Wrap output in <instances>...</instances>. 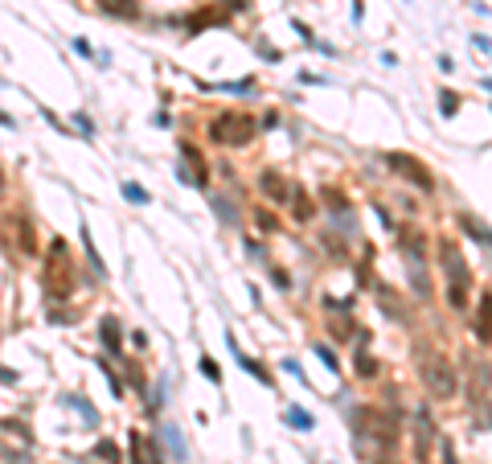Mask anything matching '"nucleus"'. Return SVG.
<instances>
[{
  "label": "nucleus",
  "mask_w": 492,
  "mask_h": 464,
  "mask_svg": "<svg viewBox=\"0 0 492 464\" xmlns=\"http://www.w3.org/2000/svg\"><path fill=\"white\" fill-rule=\"evenodd\" d=\"M0 201H4V169H0Z\"/></svg>",
  "instance_id": "nucleus-24"
},
{
  "label": "nucleus",
  "mask_w": 492,
  "mask_h": 464,
  "mask_svg": "<svg viewBox=\"0 0 492 464\" xmlns=\"http://www.w3.org/2000/svg\"><path fill=\"white\" fill-rule=\"evenodd\" d=\"M316 353L324 358V366H328V370H341V366H336V358H332V349H328V345H316Z\"/></svg>",
  "instance_id": "nucleus-20"
},
{
  "label": "nucleus",
  "mask_w": 492,
  "mask_h": 464,
  "mask_svg": "<svg viewBox=\"0 0 492 464\" xmlns=\"http://www.w3.org/2000/svg\"><path fill=\"white\" fill-rule=\"evenodd\" d=\"M103 8H107V13H119V17H127V21H132V17H140L136 0H103Z\"/></svg>",
  "instance_id": "nucleus-6"
},
{
  "label": "nucleus",
  "mask_w": 492,
  "mask_h": 464,
  "mask_svg": "<svg viewBox=\"0 0 492 464\" xmlns=\"http://www.w3.org/2000/svg\"><path fill=\"white\" fill-rule=\"evenodd\" d=\"M263 189L279 201V197L287 194V181H283V177H275V173H263Z\"/></svg>",
  "instance_id": "nucleus-10"
},
{
  "label": "nucleus",
  "mask_w": 492,
  "mask_h": 464,
  "mask_svg": "<svg viewBox=\"0 0 492 464\" xmlns=\"http://www.w3.org/2000/svg\"><path fill=\"white\" fill-rule=\"evenodd\" d=\"M410 275H415V288H419V296H431V284H427V275H422V263H419V259L410 263Z\"/></svg>",
  "instance_id": "nucleus-13"
},
{
  "label": "nucleus",
  "mask_w": 492,
  "mask_h": 464,
  "mask_svg": "<svg viewBox=\"0 0 492 464\" xmlns=\"http://www.w3.org/2000/svg\"><path fill=\"white\" fill-rule=\"evenodd\" d=\"M419 374L422 382H427V391L435 394V399H451L455 394V374H451V366H447V358H439V353H431V349H419Z\"/></svg>",
  "instance_id": "nucleus-1"
},
{
  "label": "nucleus",
  "mask_w": 492,
  "mask_h": 464,
  "mask_svg": "<svg viewBox=\"0 0 492 464\" xmlns=\"http://www.w3.org/2000/svg\"><path fill=\"white\" fill-rule=\"evenodd\" d=\"M439 107H443V115H455V107H460V99L451 95V91H443V95H439Z\"/></svg>",
  "instance_id": "nucleus-17"
},
{
  "label": "nucleus",
  "mask_w": 492,
  "mask_h": 464,
  "mask_svg": "<svg viewBox=\"0 0 492 464\" xmlns=\"http://www.w3.org/2000/svg\"><path fill=\"white\" fill-rule=\"evenodd\" d=\"M443 464H455V452H451V440H443Z\"/></svg>",
  "instance_id": "nucleus-23"
},
{
  "label": "nucleus",
  "mask_w": 492,
  "mask_h": 464,
  "mask_svg": "<svg viewBox=\"0 0 492 464\" xmlns=\"http://www.w3.org/2000/svg\"><path fill=\"white\" fill-rule=\"evenodd\" d=\"M480 341H488V296H480V329H476Z\"/></svg>",
  "instance_id": "nucleus-15"
},
{
  "label": "nucleus",
  "mask_w": 492,
  "mask_h": 464,
  "mask_svg": "<svg viewBox=\"0 0 492 464\" xmlns=\"http://www.w3.org/2000/svg\"><path fill=\"white\" fill-rule=\"evenodd\" d=\"M82 246H87V255H91V268L99 271V275H103V259H99V251H94V239H91V226H87V222H82Z\"/></svg>",
  "instance_id": "nucleus-9"
},
{
  "label": "nucleus",
  "mask_w": 492,
  "mask_h": 464,
  "mask_svg": "<svg viewBox=\"0 0 492 464\" xmlns=\"http://www.w3.org/2000/svg\"><path fill=\"white\" fill-rule=\"evenodd\" d=\"M74 123H78V132H87V136H91L94 127H91V120H87V115H74Z\"/></svg>",
  "instance_id": "nucleus-22"
},
{
  "label": "nucleus",
  "mask_w": 492,
  "mask_h": 464,
  "mask_svg": "<svg viewBox=\"0 0 492 464\" xmlns=\"http://www.w3.org/2000/svg\"><path fill=\"white\" fill-rule=\"evenodd\" d=\"M210 136L217 144H246L255 136V120L246 111H222L217 120L210 123Z\"/></svg>",
  "instance_id": "nucleus-2"
},
{
  "label": "nucleus",
  "mask_w": 492,
  "mask_h": 464,
  "mask_svg": "<svg viewBox=\"0 0 492 464\" xmlns=\"http://www.w3.org/2000/svg\"><path fill=\"white\" fill-rule=\"evenodd\" d=\"M201 374H206V378H213V382L222 378V370H217V362H213V358H201Z\"/></svg>",
  "instance_id": "nucleus-19"
},
{
  "label": "nucleus",
  "mask_w": 492,
  "mask_h": 464,
  "mask_svg": "<svg viewBox=\"0 0 492 464\" xmlns=\"http://www.w3.org/2000/svg\"><path fill=\"white\" fill-rule=\"evenodd\" d=\"M123 197L132 201V206H148L152 197H148V189L144 185H136V181H123Z\"/></svg>",
  "instance_id": "nucleus-7"
},
{
  "label": "nucleus",
  "mask_w": 492,
  "mask_h": 464,
  "mask_svg": "<svg viewBox=\"0 0 492 464\" xmlns=\"http://www.w3.org/2000/svg\"><path fill=\"white\" fill-rule=\"evenodd\" d=\"M283 419H287L291 427H300V432H312V415H308V411H300V407H287V411H283Z\"/></svg>",
  "instance_id": "nucleus-8"
},
{
  "label": "nucleus",
  "mask_w": 492,
  "mask_h": 464,
  "mask_svg": "<svg viewBox=\"0 0 492 464\" xmlns=\"http://www.w3.org/2000/svg\"><path fill=\"white\" fill-rule=\"evenodd\" d=\"M386 165H390V169L398 173V177L415 181L419 189H427V194L435 189V177H431V173L422 169V161H415V156H406V152H386Z\"/></svg>",
  "instance_id": "nucleus-4"
},
{
  "label": "nucleus",
  "mask_w": 492,
  "mask_h": 464,
  "mask_svg": "<svg viewBox=\"0 0 492 464\" xmlns=\"http://www.w3.org/2000/svg\"><path fill=\"white\" fill-rule=\"evenodd\" d=\"M0 123H4V127H8V123H13V120H8V115H4V111H0Z\"/></svg>",
  "instance_id": "nucleus-25"
},
{
  "label": "nucleus",
  "mask_w": 492,
  "mask_h": 464,
  "mask_svg": "<svg viewBox=\"0 0 492 464\" xmlns=\"http://www.w3.org/2000/svg\"><path fill=\"white\" fill-rule=\"evenodd\" d=\"M439 255H443V271L451 280V304L460 308V304H468V263H464V255H460L455 243H443Z\"/></svg>",
  "instance_id": "nucleus-3"
},
{
  "label": "nucleus",
  "mask_w": 492,
  "mask_h": 464,
  "mask_svg": "<svg viewBox=\"0 0 492 464\" xmlns=\"http://www.w3.org/2000/svg\"><path fill=\"white\" fill-rule=\"evenodd\" d=\"M94 456H103V460H111V464H119V448L111 440H103V444H94Z\"/></svg>",
  "instance_id": "nucleus-14"
},
{
  "label": "nucleus",
  "mask_w": 492,
  "mask_h": 464,
  "mask_svg": "<svg viewBox=\"0 0 492 464\" xmlns=\"http://www.w3.org/2000/svg\"><path fill=\"white\" fill-rule=\"evenodd\" d=\"M152 460V452L144 448V436L140 432H132V464H148Z\"/></svg>",
  "instance_id": "nucleus-12"
},
{
  "label": "nucleus",
  "mask_w": 492,
  "mask_h": 464,
  "mask_svg": "<svg viewBox=\"0 0 492 464\" xmlns=\"http://www.w3.org/2000/svg\"><path fill=\"white\" fill-rule=\"evenodd\" d=\"M17 230H21V251L29 255V251H33V230H29V222L17 218Z\"/></svg>",
  "instance_id": "nucleus-16"
},
{
  "label": "nucleus",
  "mask_w": 492,
  "mask_h": 464,
  "mask_svg": "<svg viewBox=\"0 0 492 464\" xmlns=\"http://www.w3.org/2000/svg\"><path fill=\"white\" fill-rule=\"evenodd\" d=\"M181 156L189 161V169H177V177H185L189 185H206V156L193 144H181Z\"/></svg>",
  "instance_id": "nucleus-5"
},
{
  "label": "nucleus",
  "mask_w": 492,
  "mask_h": 464,
  "mask_svg": "<svg viewBox=\"0 0 492 464\" xmlns=\"http://www.w3.org/2000/svg\"><path fill=\"white\" fill-rule=\"evenodd\" d=\"M357 374H365V378H370V374H374V358H361V362H357Z\"/></svg>",
  "instance_id": "nucleus-21"
},
{
  "label": "nucleus",
  "mask_w": 492,
  "mask_h": 464,
  "mask_svg": "<svg viewBox=\"0 0 492 464\" xmlns=\"http://www.w3.org/2000/svg\"><path fill=\"white\" fill-rule=\"evenodd\" d=\"M99 333H103V345H107V349H119V325L111 317L99 325Z\"/></svg>",
  "instance_id": "nucleus-11"
},
{
  "label": "nucleus",
  "mask_w": 492,
  "mask_h": 464,
  "mask_svg": "<svg viewBox=\"0 0 492 464\" xmlns=\"http://www.w3.org/2000/svg\"><path fill=\"white\" fill-rule=\"evenodd\" d=\"M296 218H300V222L312 218V206H308V197H304V194H296Z\"/></svg>",
  "instance_id": "nucleus-18"
}]
</instances>
